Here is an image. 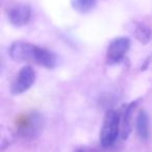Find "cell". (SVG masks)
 I'll list each match as a JSON object with an SVG mask.
<instances>
[{"label":"cell","mask_w":152,"mask_h":152,"mask_svg":"<svg viewBox=\"0 0 152 152\" xmlns=\"http://www.w3.org/2000/svg\"><path fill=\"white\" fill-rule=\"evenodd\" d=\"M121 134V116L120 113L115 110H110L105 113L103 119L100 143L103 148L112 147Z\"/></svg>","instance_id":"cell-1"},{"label":"cell","mask_w":152,"mask_h":152,"mask_svg":"<svg viewBox=\"0 0 152 152\" xmlns=\"http://www.w3.org/2000/svg\"><path fill=\"white\" fill-rule=\"evenodd\" d=\"M39 46L31 43L17 41L10 47V55L12 59L20 63H34L37 64Z\"/></svg>","instance_id":"cell-2"},{"label":"cell","mask_w":152,"mask_h":152,"mask_svg":"<svg viewBox=\"0 0 152 152\" xmlns=\"http://www.w3.org/2000/svg\"><path fill=\"white\" fill-rule=\"evenodd\" d=\"M18 133L22 137L32 139L41 132L43 128V119L37 113L25 115L17 123Z\"/></svg>","instance_id":"cell-3"},{"label":"cell","mask_w":152,"mask_h":152,"mask_svg":"<svg viewBox=\"0 0 152 152\" xmlns=\"http://www.w3.org/2000/svg\"><path fill=\"white\" fill-rule=\"evenodd\" d=\"M36 80V72L30 66H24L18 72L16 78L14 79L11 87V92L13 95H20L32 87Z\"/></svg>","instance_id":"cell-4"},{"label":"cell","mask_w":152,"mask_h":152,"mask_svg":"<svg viewBox=\"0 0 152 152\" xmlns=\"http://www.w3.org/2000/svg\"><path fill=\"white\" fill-rule=\"evenodd\" d=\"M130 48V40L126 37H120L110 42L106 50V63L108 65L119 64L125 57Z\"/></svg>","instance_id":"cell-5"},{"label":"cell","mask_w":152,"mask_h":152,"mask_svg":"<svg viewBox=\"0 0 152 152\" xmlns=\"http://www.w3.org/2000/svg\"><path fill=\"white\" fill-rule=\"evenodd\" d=\"M9 20L14 26H24L31 19V9L25 3H18L9 10Z\"/></svg>","instance_id":"cell-6"},{"label":"cell","mask_w":152,"mask_h":152,"mask_svg":"<svg viewBox=\"0 0 152 152\" xmlns=\"http://www.w3.org/2000/svg\"><path fill=\"white\" fill-rule=\"evenodd\" d=\"M135 102L126 105L123 108L122 113H120L121 116V137L123 140H126L131 131V116L134 110Z\"/></svg>","instance_id":"cell-7"},{"label":"cell","mask_w":152,"mask_h":152,"mask_svg":"<svg viewBox=\"0 0 152 152\" xmlns=\"http://www.w3.org/2000/svg\"><path fill=\"white\" fill-rule=\"evenodd\" d=\"M135 129L139 137L142 141H147L149 137V119L147 113L141 110L137 116L135 120Z\"/></svg>","instance_id":"cell-8"},{"label":"cell","mask_w":152,"mask_h":152,"mask_svg":"<svg viewBox=\"0 0 152 152\" xmlns=\"http://www.w3.org/2000/svg\"><path fill=\"white\" fill-rule=\"evenodd\" d=\"M37 64L47 69H52L56 66V56L52 51L39 47Z\"/></svg>","instance_id":"cell-9"},{"label":"cell","mask_w":152,"mask_h":152,"mask_svg":"<svg viewBox=\"0 0 152 152\" xmlns=\"http://www.w3.org/2000/svg\"><path fill=\"white\" fill-rule=\"evenodd\" d=\"M133 34H134L135 39L142 44H147L152 39V30L144 24H137Z\"/></svg>","instance_id":"cell-10"},{"label":"cell","mask_w":152,"mask_h":152,"mask_svg":"<svg viewBox=\"0 0 152 152\" xmlns=\"http://www.w3.org/2000/svg\"><path fill=\"white\" fill-rule=\"evenodd\" d=\"M97 0H71V5L75 11L87 14L95 7Z\"/></svg>","instance_id":"cell-11"},{"label":"cell","mask_w":152,"mask_h":152,"mask_svg":"<svg viewBox=\"0 0 152 152\" xmlns=\"http://www.w3.org/2000/svg\"><path fill=\"white\" fill-rule=\"evenodd\" d=\"M75 152H98V151L95 149H93V148H90V147H80L76 150Z\"/></svg>","instance_id":"cell-12"}]
</instances>
